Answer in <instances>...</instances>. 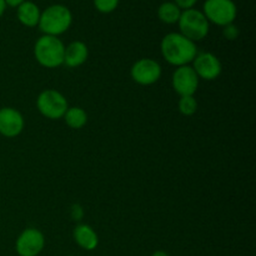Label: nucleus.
<instances>
[{
    "label": "nucleus",
    "instance_id": "16",
    "mask_svg": "<svg viewBox=\"0 0 256 256\" xmlns=\"http://www.w3.org/2000/svg\"><path fill=\"white\" fill-rule=\"evenodd\" d=\"M62 118H64L68 126L72 128V129H82L88 122L86 112L79 106L68 108L66 112H65Z\"/></svg>",
    "mask_w": 256,
    "mask_h": 256
},
{
    "label": "nucleus",
    "instance_id": "7",
    "mask_svg": "<svg viewBox=\"0 0 256 256\" xmlns=\"http://www.w3.org/2000/svg\"><path fill=\"white\" fill-rule=\"evenodd\" d=\"M44 246V234L35 228L22 230L15 242V250L19 256H38L42 252Z\"/></svg>",
    "mask_w": 256,
    "mask_h": 256
},
{
    "label": "nucleus",
    "instance_id": "3",
    "mask_svg": "<svg viewBox=\"0 0 256 256\" xmlns=\"http://www.w3.org/2000/svg\"><path fill=\"white\" fill-rule=\"evenodd\" d=\"M65 45L58 36L42 35L34 45V56L42 66L54 69L64 64Z\"/></svg>",
    "mask_w": 256,
    "mask_h": 256
},
{
    "label": "nucleus",
    "instance_id": "21",
    "mask_svg": "<svg viewBox=\"0 0 256 256\" xmlns=\"http://www.w3.org/2000/svg\"><path fill=\"white\" fill-rule=\"evenodd\" d=\"M70 214H72V218L74 220H82V215H84V212H82V208L80 206L79 204H74L72 206V212H70Z\"/></svg>",
    "mask_w": 256,
    "mask_h": 256
},
{
    "label": "nucleus",
    "instance_id": "6",
    "mask_svg": "<svg viewBox=\"0 0 256 256\" xmlns=\"http://www.w3.org/2000/svg\"><path fill=\"white\" fill-rule=\"evenodd\" d=\"M202 14L209 22L225 26L236 19L238 8L232 0H205Z\"/></svg>",
    "mask_w": 256,
    "mask_h": 256
},
{
    "label": "nucleus",
    "instance_id": "2",
    "mask_svg": "<svg viewBox=\"0 0 256 256\" xmlns=\"http://www.w3.org/2000/svg\"><path fill=\"white\" fill-rule=\"evenodd\" d=\"M72 22V14L69 8L62 4H52L42 10L38 26L44 35L59 36L69 30Z\"/></svg>",
    "mask_w": 256,
    "mask_h": 256
},
{
    "label": "nucleus",
    "instance_id": "25",
    "mask_svg": "<svg viewBox=\"0 0 256 256\" xmlns=\"http://www.w3.org/2000/svg\"><path fill=\"white\" fill-rule=\"evenodd\" d=\"M66 256H74V255H66Z\"/></svg>",
    "mask_w": 256,
    "mask_h": 256
},
{
    "label": "nucleus",
    "instance_id": "8",
    "mask_svg": "<svg viewBox=\"0 0 256 256\" xmlns=\"http://www.w3.org/2000/svg\"><path fill=\"white\" fill-rule=\"evenodd\" d=\"M130 75L136 84L148 86V85L155 84L160 79L162 66L156 60L150 59V58H142L134 62L132 70H130Z\"/></svg>",
    "mask_w": 256,
    "mask_h": 256
},
{
    "label": "nucleus",
    "instance_id": "15",
    "mask_svg": "<svg viewBox=\"0 0 256 256\" xmlns=\"http://www.w3.org/2000/svg\"><path fill=\"white\" fill-rule=\"evenodd\" d=\"M182 10L174 2H165L158 8V16L165 24H176Z\"/></svg>",
    "mask_w": 256,
    "mask_h": 256
},
{
    "label": "nucleus",
    "instance_id": "18",
    "mask_svg": "<svg viewBox=\"0 0 256 256\" xmlns=\"http://www.w3.org/2000/svg\"><path fill=\"white\" fill-rule=\"evenodd\" d=\"M92 2H94V6L96 8L98 12L109 14L116 9L120 0H92Z\"/></svg>",
    "mask_w": 256,
    "mask_h": 256
},
{
    "label": "nucleus",
    "instance_id": "23",
    "mask_svg": "<svg viewBox=\"0 0 256 256\" xmlns=\"http://www.w3.org/2000/svg\"><path fill=\"white\" fill-rule=\"evenodd\" d=\"M5 9H6V4H5V0H0V18L4 14Z\"/></svg>",
    "mask_w": 256,
    "mask_h": 256
},
{
    "label": "nucleus",
    "instance_id": "5",
    "mask_svg": "<svg viewBox=\"0 0 256 256\" xmlns=\"http://www.w3.org/2000/svg\"><path fill=\"white\" fill-rule=\"evenodd\" d=\"M36 108L42 116L50 120L62 119L69 104L62 92L54 89L42 90L36 99Z\"/></svg>",
    "mask_w": 256,
    "mask_h": 256
},
{
    "label": "nucleus",
    "instance_id": "24",
    "mask_svg": "<svg viewBox=\"0 0 256 256\" xmlns=\"http://www.w3.org/2000/svg\"><path fill=\"white\" fill-rule=\"evenodd\" d=\"M152 256H169V254L166 252H164V250H156V252H152Z\"/></svg>",
    "mask_w": 256,
    "mask_h": 256
},
{
    "label": "nucleus",
    "instance_id": "19",
    "mask_svg": "<svg viewBox=\"0 0 256 256\" xmlns=\"http://www.w3.org/2000/svg\"><path fill=\"white\" fill-rule=\"evenodd\" d=\"M222 34L228 40H235L238 36H239V28L234 24H229L222 26Z\"/></svg>",
    "mask_w": 256,
    "mask_h": 256
},
{
    "label": "nucleus",
    "instance_id": "9",
    "mask_svg": "<svg viewBox=\"0 0 256 256\" xmlns=\"http://www.w3.org/2000/svg\"><path fill=\"white\" fill-rule=\"evenodd\" d=\"M192 68L196 72L199 79L208 80V82L218 79L222 72V65L219 58L208 52H198L192 60Z\"/></svg>",
    "mask_w": 256,
    "mask_h": 256
},
{
    "label": "nucleus",
    "instance_id": "20",
    "mask_svg": "<svg viewBox=\"0 0 256 256\" xmlns=\"http://www.w3.org/2000/svg\"><path fill=\"white\" fill-rule=\"evenodd\" d=\"M174 2L182 10H186V9H192V8H194V5L196 4L198 0H174Z\"/></svg>",
    "mask_w": 256,
    "mask_h": 256
},
{
    "label": "nucleus",
    "instance_id": "22",
    "mask_svg": "<svg viewBox=\"0 0 256 256\" xmlns=\"http://www.w3.org/2000/svg\"><path fill=\"white\" fill-rule=\"evenodd\" d=\"M25 0H5V4L9 5L12 8H18L22 2H24Z\"/></svg>",
    "mask_w": 256,
    "mask_h": 256
},
{
    "label": "nucleus",
    "instance_id": "13",
    "mask_svg": "<svg viewBox=\"0 0 256 256\" xmlns=\"http://www.w3.org/2000/svg\"><path fill=\"white\" fill-rule=\"evenodd\" d=\"M72 236H74L75 242L82 249L88 250V252H92V250L96 249V246L99 245L98 234L92 226H89L86 224L76 225L74 232H72Z\"/></svg>",
    "mask_w": 256,
    "mask_h": 256
},
{
    "label": "nucleus",
    "instance_id": "12",
    "mask_svg": "<svg viewBox=\"0 0 256 256\" xmlns=\"http://www.w3.org/2000/svg\"><path fill=\"white\" fill-rule=\"evenodd\" d=\"M88 55H89V49L86 44L80 40H75L65 46L64 64L69 68H78L86 62Z\"/></svg>",
    "mask_w": 256,
    "mask_h": 256
},
{
    "label": "nucleus",
    "instance_id": "10",
    "mask_svg": "<svg viewBox=\"0 0 256 256\" xmlns=\"http://www.w3.org/2000/svg\"><path fill=\"white\" fill-rule=\"evenodd\" d=\"M199 78L190 65L179 66L172 78V89L180 96L194 95L199 88Z\"/></svg>",
    "mask_w": 256,
    "mask_h": 256
},
{
    "label": "nucleus",
    "instance_id": "17",
    "mask_svg": "<svg viewBox=\"0 0 256 256\" xmlns=\"http://www.w3.org/2000/svg\"><path fill=\"white\" fill-rule=\"evenodd\" d=\"M179 112L185 116H192L198 110V102L194 95H188V96H180L179 100Z\"/></svg>",
    "mask_w": 256,
    "mask_h": 256
},
{
    "label": "nucleus",
    "instance_id": "14",
    "mask_svg": "<svg viewBox=\"0 0 256 256\" xmlns=\"http://www.w3.org/2000/svg\"><path fill=\"white\" fill-rule=\"evenodd\" d=\"M39 6L30 0H25L24 2L16 8V18L24 26L34 28L39 24L40 19Z\"/></svg>",
    "mask_w": 256,
    "mask_h": 256
},
{
    "label": "nucleus",
    "instance_id": "4",
    "mask_svg": "<svg viewBox=\"0 0 256 256\" xmlns=\"http://www.w3.org/2000/svg\"><path fill=\"white\" fill-rule=\"evenodd\" d=\"M178 24H179L180 34L194 42L202 40L209 34L210 22H208L202 12L194 8L182 10Z\"/></svg>",
    "mask_w": 256,
    "mask_h": 256
},
{
    "label": "nucleus",
    "instance_id": "11",
    "mask_svg": "<svg viewBox=\"0 0 256 256\" xmlns=\"http://www.w3.org/2000/svg\"><path fill=\"white\" fill-rule=\"evenodd\" d=\"M24 129V118L19 110L5 106L0 109V134L5 138H15Z\"/></svg>",
    "mask_w": 256,
    "mask_h": 256
},
{
    "label": "nucleus",
    "instance_id": "1",
    "mask_svg": "<svg viewBox=\"0 0 256 256\" xmlns=\"http://www.w3.org/2000/svg\"><path fill=\"white\" fill-rule=\"evenodd\" d=\"M160 50L162 58L169 64L178 68L189 65L198 54L196 44L180 32H169L165 35L160 44Z\"/></svg>",
    "mask_w": 256,
    "mask_h": 256
}]
</instances>
